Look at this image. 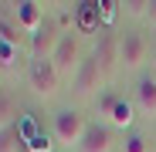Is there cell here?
<instances>
[{
  "label": "cell",
  "mask_w": 156,
  "mask_h": 152,
  "mask_svg": "<svg viewBox=\"0 0 156 152\" xmlns=\"http://www.w3.org/2000/svg\"><path fill=\"white\" fill-rule=\"evenodd\" d=\"M102 78H105V68H102V61L95 58V54H88V58H82V64H78V71H75V95H82V98H88L92 91H98V85H102Z\"/></svg>",
  "instance_id": "cell-5"
},
{
  "label": "cell",
  "mask_w": 156,
  "mask_h": 152,
  "mask_svg": "<svg viewBox=\"0 0 156 152\" xmlns=\"http://www.w3.org/2000/svg\"><path fill=\"white\" fill-rule=\"evenodd\" d=\"M95 58L102 61V68H105V74L119 64V37L115 34H102V41H98V47H95Z\"/></svg>",
  "instance_id": "cell-12"
},
{
  "label": "cell",
  "mask_w": 156,
  "mask_h": 152,
  "mask_svg": "<svg viewBox=\"0 0 156 152\" xmlns=\"http://www.w3.org/2000/svg\"><path fill=\"white\" fill-rule=\"evenodd\" d=\"M0 152H24V139L17 132V125H10V129L0 132Z\"/></svg>",
  "instance_id": "cell-15"
},
{
  "label": "cell",
  "mask_w": 156,
  "mask_h": 152,
  "mask_svg": "<svg viewBox=\"0 0 156 152\" xmlns=\"http://www.w3.org/2000/svg\"><path fill=\"white\" fill-rule=\"evenodd\" d=\"M126 14H133V17H146V7H149V0H129V4H122Z\"/></svg>",
  "instance_id": "cell-21"
},
{
  "label": "cell",
  "mask_w": 156,
  "mask_h": 152,
  "mask_svg": "<svg viewBox=\"0 0 156 152\" xmlns=\"http://www.w3.org/2000/svg\"><path fill=\"white\" fill-rule=\"evenodd\" d=\"M122 152H149V142L143 139V135H126V142H122Z\"/></svg>",
  "instance_id": "cell-18"
},
{
  "label": "cell",
  "mask_w": 156,
  "mask_h": 152,
  "mask_svg": "<svg viewBox=\"0 0 156 152\" xmlns=\"http://www.w3.org/2000/svg\"><path fill=\"white\" fill-rule=\"evenodd\" d=\"M136 108L146 118H156V78L153 74H143L136 81Z\"/></svg>",
  "instance_id": "cell-9"
},
{
  "label": "cell",
  "mask_w": 156,
  "mask_h": 152,
  "mask_svg": "<svg viewBox=\"0 0 156 152\" xmlns=\"http://www.w3.org/2000/svg\"><path fill=\"white\" fill-rule=\"evenodd\" d=\"M20 115H17V101L7 95V91H0V132L10 129V125H17Z\"/></svg>",
  "instance_id": "cell-13"
},
{
  "label": "cell",
  "mask_w": 156,
  "mask_h": 152,
  "mask_svg": "<svg viewBox=\"0 0 156 152\" xmlns=\"http://www.w3.org/2000/svg\"><path fill=\"white\" fill-rule=\"evenodd\" d=\"M24 152H51V142H48V135H44V132L31 135L27 142H24Z\"/></svg>",
  "instance_id": "cell-17"
},
{
  "label": "cell",
  "mask_w": 156,
  "mask_h": 152,
  "mask_svg": "<svg viewBox=\"0 0 156 152\" xmlns=\"http://www.w3.org/2000/svg\"><path fill=\"white\" fill-rule=\"evenodd\" d=\"M133 112H136V101H126V98L119 95V101L112 105V112L105 115V125H109V129H129L133 118H136Z\"/></svg>",
  "instance_id": "cell-11"
},
{
  "label": "cell",
  "mask_w": 156,
  "mask_h": 152,
  "mask_svg": "<svg viewBox=\"0 0 156 152\" xmlns=\"http://www.w3.org/2000/svg\"><path fill=\"white\" fill-rule=\"evenodd\" d=\"M20 54H24V47H14L7 41H0V71H17L20 68Z\"/></svg>",
  "instance_id": "cell-14"
},
{
  "label": "cell",
  "mask_w": 156,
  "mask_h": 152,
  "mask_svg": "<svg viewBox=\"0 0 156 152\" xmlns=\"http://www.w3.org/2000/svg\"><path fill=\"white\" fill-rule=\"evenodd\" d=\"M115 101H119V95H115V91H102V95H98V115L105 118V115L112 112V105H115Z\"/></svg>",
  "instance_id": "cell-19"
},
{
  "label": "cell",
  "mask_w": 156,
  "mask_h": 152,
  "mask_svg": "<svg viewBox=\"0 0 156 152\" xmlns=\"http://www.w3.org/2000/svg\"><path fill=\"white\" fill-rule=\"evenodd\" d=\"M153 68H156V51H153Z\"/></svg>",
  "instance_id": "cell-23"
},
{
  "label": "cell",
  "mask_w": 156,
  "mask_h": 152,
  "mask_svg": "<svg viewBox=\"0 0 156 152\" xmlns=\"http://www.w3.org/2000/svg\"><path fill=\"white\" fill-rule=\"evenodd\" d=\"M146 24L156 27V0H149V7H146Z\"/></svg>",
  "instance_id": "cell-22"
},
{
  "label": "cell",
  "mask_w": 156,
  "mask_h": 152,
  "mask_svg": "<svg viewBox=\"0 0 156 152\" xmlns=\"http://www.w3.org/2000/svg\"><path fill=\"white\" fill-rule=\"evenodd\" d=\"M115 149V132L105 122H88V132L75 152H112Z\"/></svg>",
  "instance_id": "cell-6"
},
{
  "label": "cell",
  "mask_w": 156,
  "mask_h": 152,
  "mask_svg": "<svg viewBox=\"0 0 156 152\" xmlns=\"http://www.w3.org/2000/svg\"><path fill=\"white\" fill-rule=\"evenodd\" d=\"M27 85L37 98H55L58 85H61V74L58 68L51 64V58H31L27 61Z\"/></svg>",
  "instance_id": "cell-2"
},
{
  "label": "cell",
  "mask_w": 156,
  "mask_h": 152,
  "mask_svg": "<svg viewBox=\"0 0 156 152\" xmlns=\"http://www.w3.org/2000/svg\"><path fill=\"white\" fill-rule=\"evenodd\" d=\"M98 7H102V27L109 31V27H112V20H115V7H119V4H112V0H102Z\"/></svg>",
  "instance_id": "cell-20"
},
{
  "label": "cell",
  "mask_w": 156,
  "mask_h": 152,
  "mask_svg": "<svg viewBox=\"0 0 156 152\" xmlns=\"http://www.w3.org/2000/svg\"><path fill=\"white\" fill-rule=\"evenodd\" d=\"M102 27V7L98 4H78L75 7V31L78 34H95Z\"/></svg>",
  "instance_id": "cell-10"
},
{
  "label": "cell",
  "mask_w": 156,
  "mask_h": 152,
  "mask_svg": "<svg viewBox=\"0 0 156 152\" xmlns=\"http://www.w3.org/2000/svg\"><path fill=\"white\" fill-rule=\"evenodd\" d=\"M51 64L58 68L61 78H75L78 64H82V47H78V37H75L71 31L61 34V41H58V47H55V54H51Z\"/></svg>",
  "instance_id": "cell-4"
},
{
  "label": "cell",
  "mask_w": 156,
  "mask_h": 152,
  "mask_svg": "<svg viewBox=\"0 0 156 152\" xmlns=\"http://www.w3.org/2000/svg\"><path fill=\"white\" fill-rule=\"evenodd\" d=\"M85 132H88V122H85V115L78 112V108H61V112L55 115L51 135H55L58 145L78 149V145H82V139H85Z\"/></svg>",
  "instance_id": "cell-1"
},
{
  "label": "cell",
  "mask_w": 156,
  "mask_h": 152,
  "mask_svg": "<svg viewBox=\"0 0 156 152\" xmlns=\"http://www.w3.org/2000/svg\"><path fill=\"white\" fill-rule=\"evenodd\" d=\"M149 58V44L139 31H126L119 37V68L122 71H139Z\"/></svg>",
  "instance_id": "cell-3"
},
{
  "label": "cell",
  "mask_w": 156,
  "mask_h": 152,
  "mask_svg": "<svg viewBox=\"0 0 156 152\" xmlns=\"http://www.w3.org/2000/svg\"><path fill=\"white\" fill-rule=\"evenodd\" d=\"M17 31H20L17 24H10V20L0 17V41H7V44H14V47H24V34H17Z\"/></svg>",
  "instance_id": "cell-16"
},
{
  "label": "cell",
  "mask_w": 156,
  "mask_h": 152,
  "mask_svg": "<svg viewBox=\"0 0 156 152\" xmlns=\"http://www.w3.org/2000/svg\"><path fill=\"white\" fill-rule=\"evenodd\" d=\"M58 41H61L58 27H55L51 20H44L41 27L27 37V51H31V58H51V54H55V47H58Z\"/></svg>",
  "instance_id": "cell-7"
},
{
  "label": "cell",
  "mask_w": 156,
  "mask_h": 152,
  "mask_svg": "<svg viewBox=\"0 0 156 152\" xmlns=\"http://www.w3.org/2000/svg\"><path fill=\"white\" fill-rule=\"evenodd\" d=\"M14 20H17V27L31 37L44 24V10H41V4H34V0H20V4L14 7Z\"/></svg>",
  "instance_id": "cell-8"
}]
</instances>
